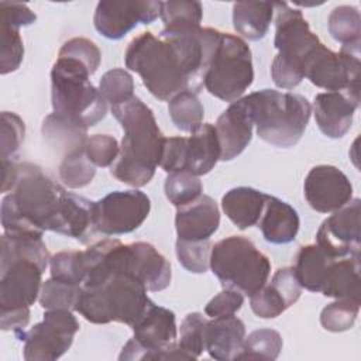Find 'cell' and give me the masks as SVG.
<instances>
[{
    "instance_id": "obj_1",
    "label": "cell",
    "mask_w": 361,
    "mask_h": 361,
    "mask_svg": "<svg viewBox=\"0 0 361 361\" xmlns=\"http://www.w3.org/2000/svg\"><path fill=\"white\" fill-rule=\"evenodd\" d=\"M219 30L199 27L155 37L145 31L133 38L124 55L126 66L137 72L147 90L158 100L180 92H202L204 76L220 39Z\"/></svg>"
},
{
    "instance_id": "obj_2",
    "label": "cell",
    "mask_w": 361,
    "mask_h": 361,
    "mask_svg": "<svg viewBox=\"0 0 361 361\" xmlns=\"http://www.w3.org/2000/svg\"><path fill=\"white\" fill-rule=\"evenodd\" d=\"M79 206V195L66 192L41 166L17 164L16 183L1 200V226L8 234L42 235L55 231L71 237Z\"/></svg>"
},
{
    "instance_id": "obj_3",
    "label": "cell",
    "mask_w": 361,
    "mask_h": 361,
    "mask_svg": "<svg viewBox=\"0 0 361 361\" xmlns=\"http://www.w3.org/2000/svg\"><path fill=\"white\" fill-rule=\"evenodd\" d=\"M106 250L107 238L85 251L87 274L75 310L94 324L117 322L131 327L154 302L141 281L107 262Z\"/></svg>"
},
{
    "instance_id": "obj_4",
    "label": "cell",
    "mask_w": 361,
    "mask_h": 361,
    "mask_svg": "<svg viewBox=\"0 0 361 361\" xmlns=\"http://www.w3.org/2000/svg\"><path fill=\"white\" fill-rule=\"evenodd\" d=\"M111 113L120 121L124 135L110 173L126 185L141 188L152 179L161 164L165 137L152 110L140 97L111 106Z\"/></svg>"
},
{
    "instance_id": "obj_5",
    "label": "cell",
    "mask_w": 361,
    "mask_h": 361,
    "mask_svg": "<svg viewBox=\"0 0 361 361\" xmlns=\"http://www.w3.org/2000/svg\"><path fill=\"white\" fill-rule=\"evenodd\" d=\"M241 100L251 116L257 135L278 148L298 144L312 114L309 100L298 93L262 89Z\"/></svg>"
},
{
    "instance_id": "obj_6",
    "label": "cell",
    "mask_w": 361,
    "mask_h": 361,
    "mask_svg": "<svg viewBox=\"0 0 361 361\" xmlns=\"http://www.w3.org/2000/svg\"><path fill=\"white\" fill-rule=\"evenodd\" d=\"M90 75L87 65L65 55H58L51 69L54 114L86 130L107 114V102L90 83Z\"/></svg>"
},
{
    "instance_id": "obj_7",
    "label": "cell",
    "mask_w": 361,
    "mask_h": 361,
    "mask_svg": "<svg viewBox=\"0 0 361 361\" xmlns=\"http://www.w3.org/2000/svg\"><path fill=\"white\" fill-rule=\"evenodd\" d=\"M274 7L276 11L274 47L278 54L271 65V76L278 87L293 89L305 79L306 63L322 42L310 31L300 10L281 1H275Z\"/></svg>"
},
{
    "instance_id": "obj_8",
    "label": "cell",
    "mask_w": 361,
    "mask_h": 361,
    "mask_svg": "<svg viewBox=\"0 0 361 361\" xmlns=\"http://www.w3.org/2000/svg\"><path fill=\"white\" fill-rule=\"evenodd\" d=\"M210 269L223 288L251 296L268 282L271 261L247 237L230 235L212 247Z\"/></svg>"
},
{
    "instance_id": "obj_9",
    "label": "cell",
    "mask_w": 361,
    "mask_h": 361,
    "mask_svg": "<svg viewBox=\"0 0 361 361\" xmlns=\"http://www.w3.org/2000/svg\"><path fill=\"white\" fill-rule=\"evenodd\" d=\"M44 268L34 259L20 257L0 259V327L16 334L25 330L30 307L39 298Z\"/></svg>"
},
{
    "instance_id": "obj_10",
    "label": "cell",
    "mask_w": 361,
    "mask_h": 361,
    "mask_svg": "<svg viewBox=\"0 0 361 361\" xmlns=\"http://www.w3.org/2000/svg\"><path fill=\"white\" fill-rule=\"evenodd\" d=\"M254 80L251 49L244 39L220 32L219 44L204 76V87L214 97L234 103Z\"/></svg>"
},
{
    "instance_id": "obj_11",
    "label": "cell",
    "mask_w": 361,
    "mask_h": 361,
    "mask_svg": "<svg viewBox=\"0 0 361 361\" xmlns=\"http://www.w3.org/2000/svg\"><path fill=\"white\" fill-rule=\"evenodd\" d=\"M134 337L126 343L118 360H192L175 343V313L152 303L131 326Z\"/></svg>"
},
{
    "instance_id": "obj_12",
    "label": "cell",
    "mask_w": 361,
    "mask_h": 361,
    "mask_svg": "<svg viewBox=\"0 0 361 361\" xmlns=\"http://www.w3.org/2000/svg\"><path fill=\"white\" fill-rule=\"evenodd\" d=\"M78 331L79 323L72 310L52 309L44 313L42 322L18 331L17 337L24 341L27 361H54L69 350Z\"/></svg>"
},
{
    "instance_id": "obj_13",
    "label": "cell",
    "mask_w": 361,
    "mask_h": 361,
    "mask_svg": "<svg viewBox=\"0 0 361 361\" xmlns=\"http://www.w3.org/2000/svg\"><path fill=\"white\" fill-rule=\"evenodd\" d=\"M107 259L113 268L133 274L149 292L164 290L171 283L169 261L149 243L123 244L114 238Z\"/></svg>"
},
{
    "instance_id": "obj_14",
    "label": "cell",
    "mask_w": 361,
    "mask_h": 361,
    "mask_svg": "<svg viewBox=\"0 0 361 361\" xmlns=\"http://www.w3.org/2000/svg\"><path fill=\"white\" fill-rule=\"evenodd\" d=\"M360 51L341 47L334 52L323 44L312 55L305 68V78L327 92H360Z\"/></svg>"
},
{
    "instance_id": "obj_15",
    "label": "cell",
    "mask_w": 361,
    "mask_h": 361,
    "mask_svg": "<svg viewBox=\"0 0 361 361\" xmlns=\"http://www.w3.org/2000/svg\"><path fill=\"white\" fill-rule=\"evenodd\" d=\"M151 210L149 197L141 190L111 192L96 202V231L120 235L137 230Z\"/></svg>"
},
{
    "instance_id": "obj_16",
    "label": "cell",
    "mask_w": 361,
    "mask_h": 361,
    "mask_svg": "<svg viewBox=\"0 0 361 361\" xmlns=\"http://www.w3.org/2000/svg\"><path fill=\"white\" fill-rule=\"evenodd\" d=\"M360 199H351L345 206L333 212L317 230V245L333 258L360 257Z\"/></svg>"
},
{
    "instance_id": "obj_17",
    "label": "cell",
    "mask_w": 361,
    "mask_h": 361,
    "mask_svg": "<svg viewBox=\"0 0 361 361\" xmlns=\"http://www.w3.org/2000/svg\"><path fill=\"white\" fill-rule=\"evenodd\" d=\"M161 1H99L94 28L109 39H120L138 23L151 24L158 18Z\"/></svg>"
},
{
    "instance_id": "obj_18",
    "label": "cell",
    "mask_w": 361,
    "mask_h": 361,
    "mask_svg": "<svg viewBox=\"0 0 361 361\" xmlns=\"http://www.w3.org/2000/svg\"><path fill=\"white\" fill-rule=\"evenodd\" d=\"M305 199L319 213H333L345 206L353 197V185L333 165L313 166L303 183Z\"/></svg>"
},
{
    "instance_id": "obj_19",
    "label": "cell",
    "mask_w": 361,
    "mask_h": 361,
    "mask_svg": "<svg viewBox=\"0 0 361 361\" xmlns=\"http://www.w3.org/2000/svg\"><path fill=\"white\" fill-rule=\"evenodd\" d=\"M302 286L293 267L279 268L269 283H265L250 296L252 312L261 319H274L295 305L300 298Z\"/></svg>"
},
{
    "instance_id": "obj_20",
    "label": "cell",
    "mask_w": 361,
    "mask_h": 361,
    "mask_svg": "<svg viewBox=\"0 0 361 361\" xmlns=\"http://www.w3.org/2000/svg\"><path fill=\"white\" fill-rule=\"evenodd\" d=\"M360 104V92H326L314 96L313 113L320 131L330 138H341L353 124Z\"/></svg>"
},
{
    "instance_id": "obj_21",
    "label": "cell",
    "mask_w": 361,
    "mask_h": 361,
    "mask_svg": "<svg viewBox=\"0 0 361 361\" xmlns=\"http://www.w3.org/2000/svg\"><path fill=\"white\" fill-rule=\"evenodd\" d=\"M252 120L241 99L231 103L217 118L216 133L220 144V161L237 158L252 138Z\"/></svg>"
},
{
    "instance_id": "obj_22",
    "label": "cell",
    "mask_w": 361,
    "mask_h": 361,
    "mask_svg": "<svg viewBox=\"0 0 361 361\" xmlns=\"http://www.w3.org/2000/svg\"><path fill=\"white\" fill-rule=\"evenodd\" d=\"M220 224L217 203L207 195L176 207L175 228L182 240H209Z\"/></svg>"
},
{
    "instance_id": "obj_23",
    "label": "cell",
    "mask_w": 361,
    "mask_h": 361,
    "mask_svg": "<svg viewBox=\"0 0 361 361\" xmlns=\"http://www.w3.org/2000/svg\"><path fill=\"white\" fill-rule=\"evenodd\" d=\"M245 338V326L234 314L217 316L207 320L204 329V347L217 361L237 360Z\"/></svg>"
},
{
    "instance_id": "obj_24",
    "label": "cell",
    "mask_w": 361,
    "mask_h": 361,
    "mask_svg": "<svg viewBox=\"0 0 361 361\" xmlns=\"http://www.w3.org/2000/svg\"><path fill=\"white\" fill-rule=\"evenodd\" d=\"M300 220L298 212L275 196H265V204L258 221L262 235L272 244H288L295 240Z\"/></svg>"
},
{
    "instance_id": "obj_25",
    "label": "cell",
    "mask_w": 361,
    "mask_h": 361,
    "mask_svg": "<svg viewBox=\"0 0 361 361\" xmlns=\"http://www.w3.org/2000/svg\"><path fill=\"white\" fill-rule=\"evenodd\" d=\"M220 144L213 124L202 123L186 137L185 172L200 176L209 173L220 161Z\"/></svg>"
},
{
    "instance_id": "obj_26",
    "label": "cell",
    "mask_w": 361,
    "mask_h": 361,
    "mask_svg": "<svg viewBox=\"0 0 361 361\" xmlns=\"http://www.w3.org/2000/svg\"><path fill=\"white\" fill-rule=\"evenodd\" d=\"M320 293L327 298L347 299L361 303L360 257L334 258L327 268Z\"/></svg>"
},
{
    "instance_id": "obj_27",
    "label": "cell",
    "mask_w": 361,
    "mask_h": 361,
    "mask_svg": "<svg viewBox=\"0 0 361 361\" xmlns=\"http://www.w3.org/2000/svg\"><path fill=\"white\" fill-rule=\"evenodd\" d=\"M267 193L248 186H238L226 192L221 207L226 216L240 228L245 230L258 224Z\"/></svg>"
},
{
    "instance_id": "obj_28",
    "label": "cell",
    "mask_w": 361,
    "mask_h": 361,
    "mask_svg": "<svg viewBox=\"0 0 361 361\" xmlns=\"http://www.w3.org/2000/svg\"><path fill=\"white\" fill-rule=\"evenodd\" d=\"M274 3L238 1L233 4V25L243 37L258 41L265 37L274 17Z\"/></svg>"
},
{
    "instance_id": "obj_29",
    "label": "cell",
    "mask_w": 361,
    "mask_h": 361,
    "mask_svg": "<svg viewBox=\"0 0 361 361\" xmlns=\"http://www.w3.org/2000/svg\"><path fill=\"white\" fill-rule=\"evenodd\" d=\"M334 258L326 254L317 244L300 247L293 267L298 282L310 292H320L324 275Z\"/></svg>"
},
{
    "instance_id": "obj_30",
    "label": "cell",
    "mask_w": 361,
    "mask_h": 361,
    "mask_svg": "<svg viewBox=\"0 0 361 361\" xmlns=\"http://www.w3.org/2000/svg\"><path fill=\"white\" fill-rule=\"evenodd\" d=\"M159 17L164 21V32H183L200 27L203 8L199 1H161Z\"/></svg>"
},
{
    "instance_id": "obj_31",
    "label": "cell",
    "mask_w": 361,
    "mask_h": 361,
    "mask_svg": "<svg viewBox=\"0 0 361 361\" xmlns=\"http://www.w3.org/2000/svg\"><path fill=\"white\" fill-rule=\"evenodd\" d=\"M327 27L330 35L341 44V47L360 51L361 17L354 6H338L329 16Z\"/></svg>"
},
{
    "instance_id": "obj_32",
    "label": "cell",
    "mask_w": 361,
    "mask_h": 361,
    "mask_svg": "<svg viewBox=\"0 0 361 361\" xmlns=\"http://www.w3.org/2000/svg\"><path fill=\"white\" fill-rule=\"evenodd\" d=\"M42 135L51 147L65 149L66 154L85 145L86 128H82L71 121L61 118L56 114H49L42 121Z\"/></svg>"
},
{
    "instance_id": "obj_33",
    "label": "cell",
    "mask_w": 361,
    "mask_h": 361,
    "mask_svg": "<svg viewBox=\"0 0 361 361\" xmlns=\"http://www.w3.org/2000/svg\"><path fill=\"white\" fill-rule=\"evenodd\" d=\"M168 111L175 127L186 133H193L196 128H199L204 114L197 94L188 90L175 94L169 100Z\"/></svg>"
},
{
    "instance_id": "obj_34",
    "label": "cell",
    "mask_w": 361,
    "mask_h": 361,
    "mask_svg": "<svg viewBox=\"0 0 361 361\" xmlns=\"http://www.w3.org/2000/svg\"><path fill=\"white\" fill-rule=\"evenodd\" d=\"M283 341L281 334L272 329L254 330L244 338L243 347L237 360H276Z\"/></svg>"
},
{
    "instance_id": "obj_35",
    "label": "cell",
    "mask_w": 361,
    "mask_h": 361,
    "mask_svg": "<svg viewBox=\"0 0 361 361\" xmlns=\"http://www.w3.org/2000/svg\"><path fill=\"white\" fill-rule=\"evenodd\" d=\"M96 175V165L87 158L83 147L65 154L59 165V178L71 189L87 186Z\"/></svg>"
},
{
    "instance_id": "obj_36",
    "label": "cell",
    "mask_w": 361,
    "mask_h": 361,
    "mask_svg": "<svg viewBox=\"0 0 361 361\" xmlns=\"http://www.w3.org/2000/svg\"><path fill=\"white\" fill-rule=\"evenodd\" d=\"M80 290H82V285L68 283V282L51 278L42 282L38 300L45 310H52V309L75 310Z\"/></svg>"
},
{
    "instance_id": "obj_37",
    "label": "cell",
    "mask_w": 361,
    "mask_h": 361,
    "mask_svg": "<svg viewBox=\"0 0 361 361\" xmlns=\"http://www.w3.org/2000/svg\"><path fill=\"white\" fill-rule=\"evenodd\" d=\"M49 267L51 278L75 285H82L87 274L85 251H59L51 257Z\"/></svg>"
},
{
    "instance_id": "obj_38",
    "label": "cell",
    "mask_w": 361,
    "mask_h": 361,
    "mask_svg": "<svg viewBox=\"0 0 361 361\" xmlns=\"http://www.w3.org/2000/svg\"><path fill=\"white\" fill-rule=\"evenodd\" d=\"M164 190L166 199L175 207H180L196 200L203 192V185L196 175L189 172H172L165 179Z\"/></svg>"
},
{
    "instance_id": "obj_39",
    "label": "cell",
    "mask_w": 361,
    "mask_h": 361,
    "mask_svg": "<svg viewBox=\"0 0 361 361\" xmlns=\"http://www.w3.org/2000/svg\"><path fill=\"white\" fill-rule=\"evenodd\" d=\"M176 257L179 264L192 274H204L210 267V240H176Z\"/></svg>"
},
{
    "instance_id": "obj_40",
    "label": "cell",
    "mask_w": 361,
    "mask_h": 361,
    "mask_svg": "<svg viewBox=\"0 0 361 361\" xmlns=\"http://www.w3.org/2000/svg\"><path fill=\"white\" fill-rule=\"evenodd\" d=\"M0 73L7 75L20 68L24 56V45L20 35V27L0 20Z\"/></svg>"
},
{
    "instance_id": "obj_41",
    "label": "cell",
    "mask_w": 361,
    "mask_h": 361,
    "mask_svg": "<svg viewBox=\"0 0 361 361\" xmlns=\"http://www.w3.org/2000/svg\"><path fill=\"white\" fill-rule=\"evenodd\" d=\"M99 92L103 96V99L111 106L121 104L134 97L133 76L121 68L107 71L100 79Z\"/></svg>"
},
{
    "instance_id": "obj_42",
    "label": "cell",
    "mask_w": 361,
    "mask_h": 361,
    "mask_svg": "<svg viewBox=\"0 0 361 361\" xmlns=\"http://www.w3.org/2000/svg\"><path fill=\"white\" fill-rule=\"evenodd\" d=\"M358 312L360 303L347 299H336V302L323 307L320 313V323L329 331H345L354 326Z\"/></svg>"
},
{
    "instance_id": "obj_43",
    "label": "cell",
    "mask_w": 361,
    "mask_h": 361,
    "mask_svg": "<svg viewBox=\"0 0 361 361\" xmlns=\"http://www.w3.org/2000/svg\"><path fill=\"white\" fill-rule=\"evenodd\" d=\"M207 319L203 314L193 312L185 316L180 323V336L178 345L192 358L196 360L206 350L204 347V329Z\"/></svg>"
},
{
    "instance_id": "obj_44",
    "label": "cell",
    "mask_w": 361,
    "mask_h": 361,
    "mask_svg": "<svg viewBox=\"0 0 361 361\" xmlns=\"http://www.w3.org/2000/svg\"><path fill=\"white\" fill-rule=\"evenodd\" d=\"M25 135V124L13 111L1 113V161H14Z\"/></svg>"
},
{
    "instance_id": "obj_45",
    "label": "cell",
    "mask_w": 361,
    "mask_h": 361,
    "mask_svg": "<svg viewBox=\"0 0 361 361\" xmlns=\"http://www.w3.org/2000/svg\"><path fill=\"white\" fill-rule=\"evenodd\" d=\"M83 149L87 158L96 166L104 168V166H111V164L116 161L120 152V145L113 135L94 134L86 138Z\"/></svg>"
},
{
    "instance_id": "obj_46",
    "label": "cell",
    "mask_w": 361,
    "mask_h": 361,
    "mask_svg": "<svg viewBox=\"0 0 361 361\" xmlns=\"http://www.w3.org/2000/svg\"><path fill=\"white\" fill-rule=\"evenodd\" d=\"M58 55H65V56H72L79 59L80 62L87 65L93 73L97 71L102 59V54L97 45L93 41L83 37H75L66 41L61 47Z\"/></svg>"
},
{
    "instance_id": "obj_47",
    "label": "cell",
    "mask_w": 361,
    "mask_h": 361,
    "mask_svg": "<svg viewBox=\"0 0 361 361\" xmlns=\"http://www.w3.org/2000/svg\"><path fill=\"white\" fill-rule=\"evenodd\" d=\"M243 303L244 296L241 292L231 288H223L220 293H217L213 299L209 300V303L204 307V313L210 317L234 314L241 309Z\"/></svg>"
},
{
    "instance_id": "obj_48",
    "label": "cell",
    "mask_w": 361,
    "mask_h": 361,
    "mask_svg": "<svg viewBox=\"0 0 361 361\" xmlns=\"http://www.w3.org/2000/svg\"><path fill=\"white\" fill-rule=\"evenodd\" d=\"M185 152L186 137L165 138L159 166L168 173L185 172Z\"/></svg>"
},
{
    "instance_id": "obj_49",
    "label": "cell",
    "mask_w": 361,
    "mask_h": 361,
    "mask_svg": "<svg viewBox=\"0 0 361 361\" xmlns=\"http://www.w3.org/2000/svg\"><path fill=\"white\" fill-rule=\"evenodd\" d=\"M0 14H1V21H7L17 27L30 25L37 20L35 13L27 4L17 3V1H1Z\"/></svg>"
}]
</instances>
